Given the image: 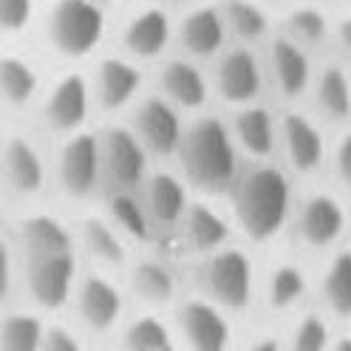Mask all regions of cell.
Masks as SVG:
<instances>
[{"mask_svg":"<svg viewBox=\"0 0 351 351\" xmlns=\"http://www.w3.org/2000/svg\"><path fill=\"white\" fill-rule=\"evenodd\" d=\"M43 37L57 57L82 60L105 37V9L94 0H54L43 17Z\"/></svg>","mask_w":351,"mask_h":351,"instance_id":"6da1fadb","label":"cell"},{"mask_svg":"<svg viewBox=\"0 0 351 351\" xmlns=\"http://www.w3.org/2000/svg\"><path fill=\"white\" fill-rule=\"evenodd\" d=\"M179 159L187 179L199 187L218 190L235 173V156L227 139V130L218 119H202L179 139Z\"/></svg>","mask_w":351,"mask_h":351,"instance_id":"7a4b0ae2","label":"cell"},{"mask_svg":"<svg viewBox=\"0 0 351 351\" xmlns=\"http://www.w3.org/2000/svg\"><path fill=\"white\" fill-rule=\"evenodd\" d=\"M287 207H289L287 179L272 167H261L250 173L235 193L238 221L255 241H263L280 230V224L287 221Z\"/></svg>","mask_w":351,"mask_h":351,"instance_id":"3957f363","label":"cell"},{"mask_svg":"<svg viewBox=\"0 0 351 351\" xmlns=\"http://www.w3.org/2000/svg\"><path fill=\"white\" fill-rule=\"evenodd\" d=\"M17 292H23L26 303L40 312H57L71 300L77 283V255L46 252V255H17Z\"/></svg>","mask_w":351,"mask_h":351,"instance_id":"277c9868","label":"cell"},{"mask_svg":"<svg viewBox=\"0 0 351 351\" xmlns=\"http://www.w3.org/2000/svg\"><path fill=\"white\" fill-rule=\"evenodd\" d=\"M49 184V165L29 134H3L0 139V193L6 202L32 204Z\"/></svg>","mask_w":351,"mask_h":351,"instance_id":"5b68a950","label":"cell"},{"mask_svg":"<svg viewBox=\"0 0 351 351\" xmlns=\"http://www.w3.org/2000/svg\"><path fill=\"white\" fill-rule=\"evenodd\" d=\"M91 85L77 71H69L57 77L49 88H43L34 108L40 114V122L51 134L69 136L74 130H82L91 114Z\"/></svg>","mask_w":351,"mask_h":351,"instance_id":"8992f818","label":"cell"},{"mask_svg":"<svg viewBox=\"0 0 351 351\" xmlns=\"http://www.w3.org/2000/svg\"><path fill=\"white\" fill-rule=\"evenodd\" d=\"M54 182L74 202H85L99 187L102 165H99L97 134L74 130V134L62 136V145L54 159Z\"/></svg>","mask_w":351,"mask_h":351,"instance_id":"52a82bcc","label":"cell"},{"mask_svg":"<svg viewBox=\"0 0 351 351\" xmlns=\"http://www.w3.org/2000/svg\"><path fill=\"white\" fill-rule=\"evenodd\" d=\"M99 142V165L102 179H108L117 190H134L145 179V145L128 128H108L97 134Z\"/></svg>","mask_w":351,"mask_h":351,"instance_id":"ba28073f","label":"cell"},{"mask_svg":"<svg viewBox=\"0 0 351 351\" xmlns=\"http://www.w3.org/2000/svg\"><path fill=\"white\" fill-rule=\"evenodd\" d=\"M71 300L77 306V320L85 332H111L122 317V295L105 275H85L77 278Z\"/></svg>","mask_w":351,"mask_h":351,"instance_id":"9c48e42d","label":"cell"},{"mask_svg":"<svg viewBox=\"0 0 351 351\" xmlns=\"http://www.w3.org/2000/svg\"><path fill=\"white\" fill-rule=\"evenodd\" d=\"M17 255H46L74 250V232L46 210H26L9 230Z\"/></svg>","mask_w":351,"mask_h":351,"instance_id":"30bf717a","label":"cell"},{"mask_svg":"<svg viewBox=\"0 0 351 351\" xmlns=\"http://www.w3.org/2000/svg\"><path fill=\"white\" fill-rule=\"evenodd\" d=\"M43 91L40 69L14 49H0V111L23 114Z\"/></svg>","mask_w":351,"mask_h":351,"instance_id":"8fae6325","label":"cell"},{"mask_svg":"<svg viewBox=\"0 0 351 351\" xmlns=\"http://www.w3.org/2000/svg\"><path fill=\"white\" fill-rule=\"evenodd\" d=\"M91 85V99L102 111H122V108L136 97L142 85V71L130 60L122 57H105L97 65V74Z\"/></svg>","mask_w":351,"mask_h":351,"instance_id":"7c38bea8","label":"cell"},{"mask_svg":"<svg viewBox=\"0 0 351 351\" xmlns=\"http://www.w3.org/2000/svg\"><path fill=\"white\" fill-rule=\"evenodd\" d=\"M210 292L215 295L218 303L230 306V309H244V303L250 300V261L244 258V252L238 250H227L221 255H215L210 263Z\"/></svg>","mask_w":351,"mask_h":351,"instance_id":"4fadbf2b","label":"cell"},{"mask_svg":"<svg viewBox=\"0 0 351 351\" xmlns=\"http://www.w3.org/2000/svg\"><path fill=\"white\" fill-rule=\"evenodd\" d=\"M134 125H136V139L153 153H173L182 139L179 117H176V111L165 99H156V97L145 99L136 108Z\"/></svg>","mask_w":351,"mask_h":351,"instance_id":"5bb4252c","label":"cell"},{"mask_svg":"<svg viewBox=\"0 0 351 351\" xmlns=\"http://www.w3.org/2000/svg\"><path fill=\"white\" fill-rule=\"evenodd\" d=\"M43 328L46 320L34 306H0V351H40Z\"/></svg>","mask_w":351,"mask_h":351,"instance_id":"9a60e30c","label":"cell"},{"mask_svg":"<svg viewBox=\"0 0 351 351\" xmlns=\"http://www.w3.org/2000/svg\"><path fill=\"white\" fill-rule=\"evenodd\" d=\"M179 326L187 337V343L193 348H202V351H218L230 343V326L227 320L218 315L210 306L199 303V300H190L182 306L179 312Z\"/></svg>","mask_w":351,"mask_h":351,"instance_id":"2e32d148","label":"cell"},{"mask_svg":"<svg viewBox=\"0 0 351 351\" xmlns=\"http://www.w3.org/2000/svg\"><path fill=\"white\" fill-rule=\"evenodd\" d=\"M74 241H80L82 250L97 263H102V267H122L125 258H128V250H125V241L119 238V230L102 215L82 218Z\"/></svg>","mask_w":351,"mask_h":351,"instance_id":"e0dca14e","label":"cell"},{"mask_svg":"<svg viewBox=\"0 0 351 351\" xmlns=\"http://www.w3.org/2000/svg\"><path fill=\"white\" fill-rule=\"evenodd\" d=\"M170 40V23L165 12L159 9H147L142 14H136L122 32V43H125V51L130 57H159Z\"/></svg>","mask_w":351,"mask_h":351,"instance_id":"ac0fdd59","label":"cell"},{"mask_svg":"<svg viewBox=\"0 0 351 351\" xmlns=\"http://www.w3.org/2000/svg\"><path fill=\"white\" fill-rule=\"evenodd\" d=\"M261 88V74L258 62L250 51H230L221 65H218V91L232 102H247L258 94Z\"/></svg>","mask_w":351,"mask_h":351,"instance_id":"d6986e66","label":"cell"},{"mask_svg":"<svg viewBox=\"0 0 351 351\" xmlns=\"http://www.w3.org/2000/svg\"><path fill=\"white\" fill-rule=\"evenodd\" d=\"M145 213L150 221L162 227L176 224L184 215V190L182 184L167 173L150 176L145 184Z\"/></svg>","mask_w":351,"mask_h":351,"instance_id":"ffe728a7","label":"cell"},{"mask_svg":"<svg viewBox=\"0 0 351 351\" xmlns=\"http://www.w3.org/2000/svg\"><path fill=\"white\" fill-rule=\"evenodd\" d=\"M300 230L303 238L309 241L312 247H326L337 238V232L343 230V210L337 202L326 199V195H315L309 199V204L303 207V218H300Z\"/></svg>","mask_w":351,"mask_h":351,"instance_id":"44dd1931","label":"cell"},{"mask_svg":"<svg viewBox=\"0 0 351 351\" xmlns=\"http://www.w3.org/2000/svg\"><path fill=\"white\" fill-rule=\"evenodd\" d=\"M283 139H287V153H289V162L298 170H312L320 156H323V139L320 134L312 128L309 119L303 117H287L283 122Z\"/></svg>","mask_w":351,"mask_h":351,"instance_id":"7402d4cb","label":"cell"},{"mask_svg":"<svg viewBox=\"0 0 351 351\" xmlns=\"http://www.w3.org/2000/svg\"><path fill=\"white\" fill-rule=\"evenodd\" d=\"M162 88L165 94L182 108H199L207 99V85L202 74L190 62H170L162 71Z\"/></svg>","mask_w":351,"mask_h":351,"instance_id":"603a6c76","label":"cell"},{"mask_svg":"<svg viewBox=\"0 0 351 351\" xmlns=\"http://www.w3.org/2000/svg\"><path fill=\"white\" fill-rule=\"evenodd\" d=\"M182 40H184L187 51H193V54H202V57L213 54L224 43V23H221V17H218V12L202 9V12L190 14L182 26Z\"/></svg>","mask_w":351,"mask_h":351,"instance_id":"cb8c5ba5","label":"cell"},{"mask_svg":"<svg viewBox=\"0 0 351 351\" xmlns=\"http://www.w3.org/2000/svg\"><path fill=\"white\" fill-rule=\"evenodd\" d=\"M272 62H275V77H278V85L283 94H300L306 82H309V62H306L303 51L289 40H280L275 43L272 49Z\"/></svg>","mask_w":351,"mask_h":351,"instance_id":"d4e9b609","label":"cell"},{"mask_svg":"<svg viewBox=\"0 0 351 351\" xmlns=\"http://www.w3.org/2000/svg\"><path fill=\"white\" fill-rule=\"evenodd\" d=\"M108 215H111V224L130 238L145 241L150 235V218L145 213V204H139L134 195H130V190L111 193V199H108Z\"/></svg>","mask_w":351,"mask_h":351,"instance_id":"484cf974","label":"cell"},{"mask_svg":"<svg viewBox=\"0 0 351 351\" xmlns=\"http://www.w3.org/2000/svg\"><path fill=\"white\" fill-rule=\"evenodd\" d=\"M130 287L147 303H167L173 298V275L159 263H136L130 272Z\"/></svg>","mask_w":351,"mask_h":351,"instance_id":"4316f807","label":"cell"},{"mask_svg":"<svg viewBox=\"0 0 351 351\" xmlns=\"http://www.w3.org/2000/svg\"><path fill=\"white\" fill-rule=\"evenodd\" d=\"M125 348H134V351H167L173 346L170 340V328L153 315L136 317L125 328L122 335Z\"/></svg>","mask_w":351,"mask_h":351,"instance_id":"83f0119b","label":"cell"},{"mask_svg":"<svg viewBox=\"0 0 351 351\" xmlns=\"http://www.w3.org/2000/svg\"><path fill=\"white\" fill-rule=\"evenodd\" d=\"M238 136L255 156H267L272 150V119L263 108H247L244 114L238 117Z\"/></svg>","mask_w":351,"mask_h":351,"instance_id":"f1b7e54d","label":"cell"},{"mask_svg":"<svg viewBox=\"0 0 351 351\" xmlns=\"http://www.w3.org/2000/svg\"><path fill=\"white\" fill-rule=\"evenodd\" d=\"M227 224L218 218L210 207H202V204H195L187 210V235L195 247H202V250H213L218 244H224V238H227Z\"/></svg>","mask_w":351,"mask_h":351,"instance_id":"f546056e","label":"cell"},{"mask_svg":"<svg viewBox=\"0 0 351 351\" xmlns=\"http://www.w3.org/2000/svg\"><path fill=\"white\" fill-rule=\"evenodd\" d=\"M326 298L340 317H351V252L335 258L326 275Z\"/></svg>","mask_w":351,"mask_h":351,"instance_id":"4dcf8cb0","label":"cell"},{"mask_svg":"<svg viewBox=\"0 0 351 351\" xmlns=\"http://www.w3.org/2000/svg\"><path fill=\"white\" fill-rule=\"evenodd\" d=\"M37 23V0H0V40L23 37Z\"/></svg>","mask_w":351,"mask_h":351,"instance_id":"1f68e13d","label":"cell"},{"mask_svg":"<svg viewBox=\"0 0 351 351\" xmlns=\"http://www.w3.org/2000/svg\"><path fill=\"white\" fill-rule=\"evenodd\" d=\"M320 105L332 117H348L351 111V88L340 69H328L320 80Z\"/></svg>","mask_w":351,"mask_h":351,"instance_id":"d6a6232c","label":"cell"},{"mask_svg":"<svg viewBox=\"0 0 351 351\" xmlns=\"http://www.w3.org/2000/svg\"><path fill=\"white\" fill-rule=\"evenodd\" d=\"M227 20L235 29V34L247 37V40L261 37L263 29H267V17H263V12L255 3H247V0H230L227 3Z\"/></svg>","mask_w":351,"mask_h":351,"instance_id":"836d02e7","label":"cell"},{"mask_svg":"<svg viewBox=\"0 0 351 351\" xmlns=\"http://www.w3.org/2000/svg\"><path fill=\"white\" fill-rule=\"evenodd\" d=\"M17 269H20V258L12 244V235L0 230V306L12 303L17 295Z\"/></svg>","mask_w":351,"mask_h":351,"instance_id":"e575fe53","label":"cell"},{"mask_svg":"<svg viewBox=\"0 0 351 351\" xmlns=\"http://www.w3.org/2000/svg\"><path fill=\"white\" fill-rule=\"evenodd\" d=\"M303 275L295 267H280L272 280H269V300L278 306V309H287L289 303H295L303 295Z\"/></svg>","mask_w":351,"mask_h":351,"instance_id":"d590c367","label":"cell"},{"mask_svg":"<svg viewBox=\"0 0 351 351\" xmlns=\"http://www.w3.org/2000/svg\"><path fill=\"white\" fill-rule=\"evenodd\" d=\"M80 348H82V337L77 328L65 323H46L40 351H80Z\"/></svg>","mask_w":351,"mask_h":351,"instance_id":"8d00e7d4","label":"cell"},{"mask_svg":"<svg viewBox=\"0 0 351 351\" xmlns=\"http://www.w3.org/2000/svg\"><path fill=\"white\" fill-rule=\"evenodd\" d=\"M328 343V332H326V323L312 315V317H306L298 328V337H295V348L298 351H320L326 348Z\"/></svg>","mask_w":351,"mask_h":351,"instance_id":"74e56055","label":"cell"},{"mask_svg":"<svg viewBox=\"0 0 351 351\" xmlns=\"http://www.w3.org/2000/svg\"><path fill=\"white\" fill-rule=\"evenodd\" d=\"M289 26L306 40H320L323 32H326V20H323V14L317 9H298L289 17Z\"/></svg>","mask_w":351,"mask_h":351,"instance_id":"f35d334b","label":"cell"},{"mask_svg":"<svg viewBox=\"0 0 351 351\" xmlns=\"http://www.w3.org/2000/svg\"><path fill=\"white\" fill-rule=\"evenodd\" d=\"M337 167H340V176L351 184V136H346L337 147Z\"/></svg>","mask_w":351,"mask_h":351,"instance_id":"ab89813d","label":"cell"},{"mask_svg":"<svg viewBox=\"0 0 351 351\" xmlns=\"http://www.w3.org/2000/svg\"><path fill=\"white\" fill-rule=\"evenodd\" d=\"M6 207H9V202L3 199V193H0V230H6Z\"/></svg>","mask_w":351,"mask_h":351,"instance_id":"60d3db41","label":"cell"},{"mask_svg":"<svg viewBox=\"0 0 351 351\" xmlns=\"http://www.w3.org/2000/svg\"><path fill=\"white\" fill-rule=\"evenodd\" d=\"M343 43H346V49L351 51V20H346V23H343Z\"/></svg>","mask_w":351,"mask_h":351,"instance_id":"b9f144b4","label":"cell"},{"mask_svg":"<svg viewBox=\"0 0 351 351\" xmlns=\"http://www.w3.org/2000/svg\"><path fill=\"white\" fill-rule=\"evenodd\" d=\"M337 351H351V340H337Z\"/></svg>","mask_w":351,"mask_h":351,"instance_id":"7bdbcfd3","label":"cell"},{"mask_svg":"<svg viewBox=\"0 0 351 351\" xmlns=\"http://www.w3.org/2000/svg\"><path fill=\"white\" fill-rule=\"evenodd\" d=\"M94 3H99V6H105V3H111V0H94Z\"/></svg>","mask_w":351,"mask_h":351,"instance_id":"ee69618b","label":"cell"},{"mask_svg":"<svg viewBox=\"0 0 351 351\" xmlns=\"http://www.w3.org/2000/svg\"><path fill=\"white\" fill-rule=\"evenodd\" d=\"M0 139H3V128H0Z\"/></svg>","mask_w":351,"mask_h":351,"instance_id":"f6af8a7d","label":"cell"}]
</instances>
